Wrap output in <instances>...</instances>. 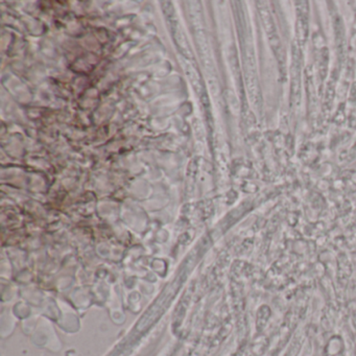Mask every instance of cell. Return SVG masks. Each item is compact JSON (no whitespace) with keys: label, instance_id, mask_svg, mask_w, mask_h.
I'll return each instance as SVG.
<instances>
[{"label":"cell","instance_id":"3957f363","mask_svg":"<svg viewBox=\"0 0 356 356\" xmlns=\"http://www.w3.org/2000/svg\"><path fill=\"white\" fill-rule=\"evenodd\" d=\"M257 5L258 10H259L260 19H261L262 26H264V31H266V35H268V41L273 42V41L278 40V33H277L276 26H275L274 19H273L270 9H268V6L264 1H259V3H257Z\"/></svg>","mask_w":356,"mask_h":356},{"label":"cell","instance_id":"8992f818","mask_svg":"<svg viewBox=\"0 0 356 356\" xmlns=\"http://www.w3.org/2000/svg\"><path fill=\"white\" fill-rule=\"evenodd\" d=\"M181 65H182L183 70H184L185 76L191 82V86L195 89V92L200 93L203 90L202 86L201 78H200L199 72L195 70V66L191 65L186 59L180 58Z\"/></svg>","mask_w":356,"mask_h":356},{"label":"cell","instance_id":"7a4b0ae2","mask_svg":"<svg viewBox=\"0 0 356 356\" xmlns=\"http://www.w3.org/2000/svg\"><path fill=\"white\" fill-rule=\"evenodd\" d=\"M170 22V30H172V37H174L175 42L180 51L181 55L185 59H191L193 57V51H191V44H189L188 39H187L186 34L183 30L182 26L178 22L177 17L168 20Z\"/></svg>","mask_w":356,"mask_h":356},{"label":"cell","instance_id":"5b68a950","mask_svg":"<svg viewBox=\"0 0 356 356\" xmlns=\"http://www.w3.org/2000/svg\"><path fill=\"white\" fill-rule=\"evenodd\" d=\"M300 54L296 47H293V62H291V92L293 99H300Z\"/></svg>","mask_w":356,"mask_h":356},{"label":"cell","instance_id":"52a82bcc","mask_svg":"<svg viewBox=\"0 0 356 356\" xmlns=\"http://www.w3.org/2000/svg\"><path fill=\"white\" fill-rule=\"evenodd\" d=\"M161 5L164 15L168 17V20L177 17L176 10H175L174 6H172V3H170V1H163V3H161Z\"/></svg>","mask_w":356,"mask_h":356},{"label":"cell","instance_id":"277c9868","mask_svg":"<svg viewBox=\"0 0 356 356\" xmlns=\"http://www.w3.org/2000/svg\"><path fill=\"white\" fill-rule=\"evenodd\" d=\"M302 6H298L297 22H296V36H297L299 44L306 42L308 34V7L307 3H301Z\"/></svg>","mask_w":356,"mask_h":356},{"label":"cell","instance_id":"6da1fadb","mask_svg":"<svg viewBox=\"0 0 356 356\" xmlns=\"http://www.w3.org/2000/svg\"><path fill=\"white\" fill-rule=\"evenodd\" d=\"M195 39H197L200 58H201L202 62H203L206 72H207L210 76L216 78V66H214L213 59H212L211 49H210L207 36H206L203 31L197 30V33H195Z\"/></svg>","mask_w":356,"mask_h":356}]
</instances>
